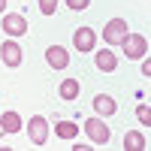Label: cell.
<instances>
[{
	"label": "cell",
	"mask_w": 151,
	"mask_h": 151,
	"mask_svg": "<svg viewBox=\"0 0 151 151\" xmlns=\"http://www.w3.org/2000/svg\"><path fill=\"white\" fill-rule=\"evenodd\" d=\"M127 21H124V18H112L109 24H106V27H103V40L109 42V45H121L124 40H127Z\"/></svg>",
	"instance_id": "cell-1"
},
{
	"label": "cell",
	"mask_w": 151,
	"mask_h": 151,
	"mask_svg": "<svg viewBox=\"0 0 151 151\" xmlns=\"http://www.w3.org/2000/svg\"><path fill=\"white\" fill-rule=\"evenodd\" d=\"M73 45L79 48V52H91V48L97 45V33H94L91 27H79L76 36H73Z\"/></svg>",
	"instance_id": "cell-5"
},
{
	"label": "cell",
	"mask_w": 151,
	"mask_h": 151,
	"mask_svg": "<svg viewBox=\"0 0 151 151\" xmlns=\"http://www.w3.org/2000/svg\"><path fill=\"white\" fill-rule=\"evenodd\" d=\"M55 6H58V0H40V9L45 12V15H52V12H55Z\"/></svg>",
	"instance_id": "cell-16"
},
{
	"label": "cell",
	"mask_w": 151,
	"mask_h": 151,
	"mask_svg": "<svg viewBox=\"0 0 151 151\" xmlns=\"http://www.w3.org/2000/svg\"><path fill=\"white\" fill-rule=\"evenodd\" d=\"M88 3H91V0H67V6L76 9V12H79V9H88Z\"/></svg>",
	"instance_id": "cell-17"
},
{
	"label": "cell",
	"mask_w": 151,
	"mask_h": 151,
	"mask_svg": "<svg viewBox=\"0 0 151 151\" xmlns=\"http://www.w3.org/2000/svg\"><path fill=\"white\" fill-rule=\"evenodd\" d=\"M115 67H118L115 52H109V48H100V52H97V70H100V73H115Z\"/></svg>",
	"instance_id": "cell-9"
},
{
	"label": "cell",
	"mask_w": 151,
	"mask_h": 151,
	"mask_svg": "<svg viewBox=\"0 0 151 151\" xmlns=\"http://www.w3.org/2000/svg\"><path fill=\"white\" fill-rule=\"evenodd\" d=\"M0 58H3V64L6 67H18L21 64V48H18V42H3L0 45Z\"/></svg>",
	"instance_id": "cell-7"
},
{
	"label": "cell",
	"mask_w": 151,
	"mask_h": 151,
	"mask_svg": "<svg viewBox=\"0 0 151 151\" xmlns=\"http://www.w3.org/2000/svg\"><path fill=\"white\" fill-rule=\"evenodd\" d=\"M3 133H6V130H3V124H0V136H3Z\"/></svg>",
	"instance_id": "cell-19"
},
{
	"label": "cell",
	"mask_w": 151,
	"mask_h": 151,
	"mask_svg": "<svg viewBox=\"0 0 151 151\" xmlns=\"http://www.w3.org/2000/svg\"><path fill=\"white\" fill-rule=\"evenodd\" d=\"M121 45H124V55L127 58H145L148 55V40L142 33H127V40Z\"/></svg>",
	"instance_id": "cell-2"
},
{
	"label": "cell",
	"mask_w": 151,
	"mask_h": 151,
	"mask_svg": "<svg viewBox=\"0 0 151 151\" xmlns=\"http://www.w3.org/2000/svg\"><path fill=\"white\" fill-rule=\"evenodd\" d=\"M94 109H97V115H103V118H109V115H115V100L112 97H106V94H97L94 97Z\"/></svg>",
	"instance_id": "cell-10"
},
{
	"label": "cell",
	"mask_w": 151,
	"mask_h": 151,
	"mask_svg": "<svg viewBox=\"0 0 151 151\" xmlns=\"http://www.w3.org/2000/svg\"><path fill=\"white\" fill-rule=\"evenodd\" d=\"M0 124H3L6 133H18L21 130V118L15 115V112H3V115H0Z\"/></svg>",
	"instance_id": "cell-11"
},
{
	"label": "cell",
	"mask_w": 151,
	"mask_h": 151,
	"mask_svg": "<svg viewBox=\"0 0 151 151\" xmlns=\"http://www.w3.org/2000/svg\"><path fill=\"white\" fill-rule=\"evenodd\" d=\"M55 133L60 136V139H76V133H79V127H76V124H70V121H58Z\"/></svg>",
	"instance_id": "cell-13"
},
{
	"label": "cell",
	"mask_w": 151,
	"mask_h": 151,
	"mask_svg": "<svg viewBox=\"0 0 151 151\" xmlns=\"http://www.w3.org/2000/svg\"><path fill=\"white\" fill-rule=\"evenodd\" d=\"M76 94H79V82H76V79L60 82V97H64V100H76Z\"/></svg>",
	"instance_id": "cell-14"
},
{
	"label": "cell",
	"mask_w": 151,
	"mask_h": 151,
	"mask_svg": "<svg viewBox=\"0 0 151 151\" xmlns=\"http://www.w3.org/2000/svg\"><path fill=\"white\" fill-rule=\"evenodd\" d=\"M124 148H127V151H139V148H145V136L136 133V130H130L127 136H124Z\"/></svg>",
	"instance_id": "cell-12"
},
{
	"label": "cell",
	"mask_w": 151,
	"mask_h": 151,
	"mask_svg": "<svg viewBox=\"0 0 151 151\" xmlns=\"http://www.w3.org/2000/svg\"><path fill=\"white\" fill-rule=\"evenodd\" d=\"M3 9H6V0H0V12H3Z\"/></svg>",
	"instance_id": "cell-18"
},
{
	"label": "cell",
	"mask_w": 151,
	"mask_h": 151,
	"mask_svg": "<svg viewBox=\"0 0 151 151\" xmlns=\"http://www.w3.org/2000/svg\"><path fill=\"white\" fill-rule=\"evenodd\" d=\"M27 136H30V142L33 145H45L48 142V121L45 118H30V124H27Z\"/></svg>",
	"instance_id": "cell-3"
},
{
	"label": "cell",
	"mask_w": 151,
	"mask_h": 151,
	"mask_svg": "<svg viewBox=\"0 0 151 151\" xmlns=\"http://www.w3.org/2000/svg\"><path fill=\"white\" fill-rule=\"evenodd\" d=\"M3 30L9 36H21L24 30H27V21H24V15H15V12H12V15L3 18Z\"/></svg>",
	"instance_id": "cell-8"
},
{
	"label": "cell",
	"mask_w": 151,
	"mask_h": 151,
	"mask_svg": "<svg viewBox=\"0 0 151 151\" xmlns=\"http://www.w3.org/2000/svg\"><path fill=\"white\" fill-rule=\"evenodd\" d=\"M45 60H48V67H52V70H67V64H70V52H67V48H60V45H48Z\"/></svg>",
	"instance_id": "cell-4"
},
{
	"label": "cell",
	"mask_w": 151,
	"mask_h": 151,
	"mask_svg": "<svg viewBox=\"0 0 151 151\" xmlns=\"http://www.w3.org/2000/svg\"><path fill=\"white\" fill-rule=\"evenodd\" d=\"M136 115H139V121L145 124V127L151 124V109H148V106H139V109H136Z\"/></svg>",
	"instance_id": "cell-15"
},
{
	"label": "cell",
	"mask_w": 151,
	"mask_h": 151,
	"mask_svg": "<svg viewBox=\"0 0 151 151\" xmlns=\"http://www.w3.org/2000/svg\"><path fill=\"white\" fill-rule=\"evenodd\" d=\"M85 130H88V136H91V142H97V145H106L109 142V127L103 121H97V118H91L85 124Z\"/></svg>",
	"instance_id": "cell-6"
}]
</instances>
